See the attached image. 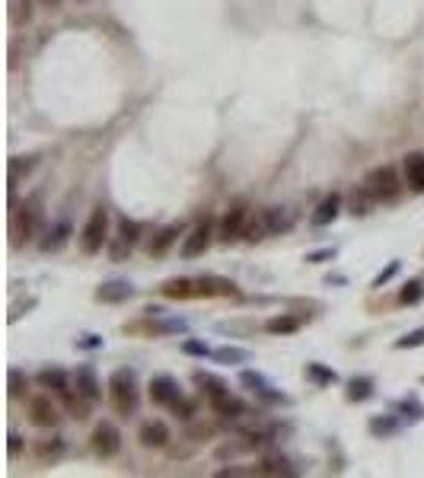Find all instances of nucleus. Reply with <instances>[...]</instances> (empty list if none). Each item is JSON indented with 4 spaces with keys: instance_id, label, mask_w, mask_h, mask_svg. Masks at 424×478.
Instances as JSON below:
<instances>
[{
    "instance_id": "5",
    "label": "nucleus",
    "mask_w": 424,
    "mask_h": 478,
    "mask_svg": "<svg viewBox=\"0 0 424 478\" xmlns=\"http://www.w3.org/2000/svg\"><path fill=\"white\" fill-rule=\"evenodd\" d=\"M214 236H217L214 220H211V217H205V220H201V224H198L195 230L185 236V242H182V259H198V255H205V249L211 246Z\"/></svg>"
},
{
    "instance_id": "7",
    "label": "nucleus",
    "mask_w": 424,
    "mask_h": 478,
    "mask_svg": "<svg viewBox=\"0 0 424 478\" xmlns=\"http://www.w3.org/2000/svg\"><path fill=\"white\" fill-rule=\"evenodd\" d=\"M246 224H249V210L246 208H230L227 214L220 217L217 239L220 242H236V239H242V233H246Z\"/></svg>"
},
{
    "instance_id": "15",
    "label": "nucleus",
    "mask_w": 424,
    "mask_h": 478,
    "mask_svg": "<svg viewBox=\"0 0 424 478\" xmlns=\"http://www.w3.org/2000/svg\"><path fill=\"white\" fill-rule=\"evenodd\" d=\"M141 443H144V447H166L169 427L163 424V421H144V424H141Z\"/></svg>"
},
{
    "instance_id": "31",
    "label": "nucleus",
    "mask_w": 424,
    "mask_h": 478,
    "mask_svg": "<svg viewBox=\"0 0 424 478\" xmlns=\"http://www.w3.org/2000/svg\"><path fill=\"white\" fill-rule=\"evenodd\" d=\"M399 300H402V303H409V307L421 303V300H424V284H421V281H409V284L402 287Z\"/></svg>"
},
{
    "instance_id": "8",
    "label": "nucleus",
    "mask_w": 424,
    "mask_h": 478,
    "mask_svg": "<svg viewBox=\"0 0 424 478\" xmlns=\"http://www.w3.org/2000/svg\"><path fill=\"white\" fill-rule=\"evenodd\" d=\"M182 399V392H179V383L173 380L169 373H157L150 380V402L153 405H163V408H173L175 402Z\"/></svg>"
},
{
    "instance_id": "6",
    "label": "nucleus",
    "mask_w": 424,
    "mask_h": 478,
    "mask_svg": "<svg viewBox=\"0 0 424 478\" xmlns=\"http://www.w3.org/2000/svg\"><path fill=\"white\" fill-rule=\"evenodd\" d=\"M93 449H96L102 459H112L121 449V431L112 421H99L96 431H93Z\"/></svg>"
},
{
    "instance_id": "14",
    "label": "nucleus",
    "mask_w": 424,
    "mask_h": 478,
    "mask_svg": "<svg viewBox=\"0 0 424 478\" xmlns=\"http://www.w3.org/2000/svg\"><path fill=\"white\" fill-rule=\"evenodd\" d=\"M134 297V284L131 281H106V284L96 291L99 303H125V300Z\"/></svg>"
},
{
    "instance_id": "34",
    "label": "nucleus",
    "mask_w": 424,
    "mask_h": 478,
    "mask_svg": "<svg viewBox=\"0 0 424 478\" xmlns=\"http://www.w3.org/2000/svg\"><path fill=\"white\" fill-rule=\"evenodd\" d=\"M367 201H373V194L361 185V192L351 194V214H354V217L361 214V217H363V214H367Z\"/></svg>"
},
{
    "instance_id": "38",
    "label": "nucleus",
    "mask_w": 424,
    "mask_h": 478,
    "mask_svg": "<svg viewBox=\"0 0 424 478\" xmlns=\"http://www.w3.org/2000/svg\"><path fill=\"white\" fill-rule=\"evenodd\" d=\"M68 224H58V226H54V230H52V236L54 239H45V249H61V246H64V242H68Z\"/></svg>"
},
{
    "instance_id": "23",
    "label": "nucleus",
    "mask_w": 424,
    "mask_h": 478,
    "mask_svg": "<svg viewBox=\"0 0 424 478\" xmlns=\"http://www.w3.org/2000/svg\"><path fill=\"white\" fill-rule=\"evenodd\" d=\"M262 214H265V224H268V236L288 233L290 226H294V220L284 214V208H268V210H262Z\"/></svg>"
},
{
    "instance_id": "18",
    "label": "nucleus",
    "mask_w": 424,
    "mask_h": 478,
    "mask_svg": "<svg viewBox=\"0 0 424 478\" xmlns=\"http://www.w3.org/2000/svg\"><path fill=\"white\" fill-rule=\"evenodd\" d=\"M402 169H405V182H409L415 192H424V153H409L405 163H402Z\"/></svg>"
},
{
    "instance_id": "26",
    "label": "nucleus",
    "mask_w": 424,
    "mask_h": 478,
    "mask_svg": "<svg viewBox=\"0 0 424 478\" xmlns=\"http://www.w3.org/2000/svg\"><path fill=\"white\" fill-rule=\"evenodd\" d=\"M370 396H373V380L354 376V380L348 383V402H367Z\"/></svg>"
},
{
    "instance_id": "16",
    "label": "nucleus",
    "mask_w": 424,
    "mask_h": 478,
    "mask_svg": "<svg viewBox=\"0 0 424 478\" xmlns=\"http://www.w3.org/2000/svg\"><path fill=\"white\" fill-rule=\"evenodd\" d=\"M338 210H341V194H326L322 201H319V208H316V214H313V226H326V224H332L335 217H338Z\"/></svg>"
},
{
    "instance_id": "9",
    "label": "nucleus",
    "mask_w": 424,
    "mask_h": 478,
    "mask_svg": "<svg viewBox=\"0 0 424 478\" xmlns=\"http://www.w3.org/2000/svg\"><path fill=\"white\" fill-rule=\"evenodd\" d=\"M137 236H141V224H137V220H128V217H121L118 220V236H115L109 255H112L115 262H121V259L131 252V246L137 242Z\"/></svg>"
},
{
    "instance_id": "21",
    "label": "nucleus",
    "mask_w": 424,
    "mask_h": 478,
    "mask_svg": "<svg viewBox=\"0 0 424 478\" xmlns=\"http://www.w3.org/2000/svg\"><path fill=\"white\" fill-rule=\"evenodd\" d=\"M211 408L217 411V415H223V418H240V415H246V402L236 396H230V392H223L220 399H214Z\"/></svg>"
},
{
    "instance_id": "39",
    "label": "nucleus",
    "mask_w": 424,
    "mask_h": 478,
    "mask_svg": "<svg viewBox=\"0 0 424 478\" xmlns=\"http://www.w3.org/2000/svg\"><path fill=\"white\" fill-rule=\"evenodd\" d=\"M399 268H402V262H389L386 268H383L377 277H373V287H383V284H389V281H393V277L399 275Z\"/></svg>"
},
{
    "instance_id": "25",
    "label": "nucleus",
    "mask_w": 424,
    "mask_h": 478,
    "mask_svg": "<svg viewBox=\"0 0 424 478\" xmlns=\"http://www.w3.org/2000/svg\"><path fill=\"white\" fill-rule=\"evenodd\" d=\"M306 380L316 386H332V383H338V373L329 370L326 364H306Z\"/></svg>"
},
{
    "instance_id": "44",
    "label": "nucleus",
    "mask_w": 424,
    "mask_h": 478,
    "mask_svg": "<svg viewBox=\"0 0 424 478\" xmlns=\"http://www.w3.org/2000/svg\"><path fill=\"white\" fill-rule=\"evenodd\" d=\"M173 411H175V415H179V418H191V415H195V405H191V402H189V399L182 396V399H179V402H175V405H173Z\"/></svg>"
},
{
    "instance_id": "41",
    "label": "nucleus",
    "mask_w": 424,
    "mask_h": 478,
    "mask_svg": "<svg viewBox=\"0 0 424 478\" xmlns=\"http://www.w3.org/2000/svg\"><path fill=\"white\" fill-rule=\"evenodd\" d=\"M64 453V440H54V443H38V456H42V459H48V456H61Z\"/></svg>"
},
{
    "instance_id": "33",
    "label": "nucleus",
    "mask_w": 424,
    "mask_h": 478,
    "mask_svg": "<svg viewBox=\"0 0 424 478\" xmlns=\"http://www.w3.org/2000/svg\"><path fill=\"white\" fill-rule=\"evenodd\" d=\"M29 7H32L29 0H13V10H10V20H13V26L29 23V16H32Z\"/></svg>"
},
{
    "instance_id": "13",
    "label": "nucleus",
    "mask_w": 424,
    "mask_h": 478,
    "mask_svg": "<svg viewBox=\"0 0 424 478\" xmlns=\"http://www.w3.org/2000/svg\"><path fill=\"white\" fill-rule=\"evenodd\" d=\"M242 386H249L256 396H262L265 402H288V396H281V392H274V386L265 380L262 373H252V370H242Z\"/></svg>"
},
{
    "instance_id": "12",
    "label": "nucleus",
    "mask_w": 424,
    "mask_h": 478,
    "mask_svg": "<svg viewBox=\"0 0 424 478\" xmlns=\"http://www.w3.org/2000/svg\"><path fill=\"white\" fill-rule=\"evenodd\" d=\"M29 415H32V424H38V427H54L58 424V408L52 405V399L48 396H36L29 402Z\"/></svg>"
},
{
    "instance_id": "43",
    "label": "nucleus",
    "mask_w": 424,
    "mask_h": 478,
    "mask_svg": "<svg viewBox=\"0 0 424 478\" xmlns=\"http://www.w3.org/2000/svg\"><path fill=\"white\" fill-rule=\"evenodd\" d=\"M153 329H157V332H185V319H166V322H157Z\"/></svg>"
},
{
    "instance_id": "42",
    "label": "nucleus",
    "mask_w": 424,
    "mask_h": 478,
    "mask_svg": "<svg viewBox=\"0 0 424 478\" xmlns=\"http://www.w3.org/2000/svg\"><path fill=\"white\" fill-rule=\"evenodd\" d=\"M77 348H80V351H96V348H102V338L99 335H80L77 338Z\"/></svg>"
},
{
    "instance_id": "27",
    "label": "nucleus",
    "mask_w": 424,
    "mask_h": 478,
    "mask_svg": "<svg viewBox=\"0 0 424 478\" xmlns=\"http://www.w3.org/2000/svg\"><path fill=\"white\" fill-rule=\"evenodd\" d=\"M265 329L272 335H294L300 329V319H294V316H274V319L265 322Z\"/></svg>"
},
{
    "instance_id": "30",
    "label": "nucleus",
    "mask_w": 424,
    "mask_h": 478,
    "mask_svg": "<svg viewBox=\"0 0 424 478\" xmlns=\"http://www.w3.org/2000/svg\"><path fill=\"white\" fill-rule=\"evenodd\" d=\"M399 431V421L395 418H370V433L373 437H393V433Z\"/></svg>"
},
{
    "instance_id": "32",
    "label": "nucleus",
    "mask_w": 424,
    "mask_h": 478,
    "mask_svg": "<svg viewBox=\"0 0 424 478\" xmlns=\"http://www.w3.org/2000/svg\"><path fill=\"white\" fill-rule=\"evenodd\" d=\"M32 166H36V157H16V160H10V185H16V182H19V176H23V172H29Z\"/></svg>"
},
{
    "instance_id": "45",
    "label": "nucleus",
    "mask_w": 424,
    "mask_h": 478,
    "mask_svg": "<svg viewBox=\"0 0 424 478\" xmlns=\"http://www.w3.org/2000/svg\"><path fill=\"white\" fill-rule=\"evenodd\" d=\"M326 259H335V249H322V252H313V255H306V262H326Z\"/></svg>"
},
{
    "instance_id": "22",
    "label": "nucleus",
    "mask_w": 424,
    "mask_h": 478,
    "mask_svg": "<svg viewBox=\"0 0 424 478\" xmlns=\"http://www.w3.org/2000/svg\"><path fill=\"white\" fill-rule=\"evenodd\" d=\"M195 383L201 386V392L207 396V402H214V399H220L223 392H230L227 383L217 380V376H211V373H205V370H198V373H195Z\"/></svg>"
},
{
    "instance_id": "29",
    "label": "nucleus",
    "mask_w": 424,
    "mask_h": 478,
    "mask_svg": "<svg viewBox=\"0 0 424 478\" xmlns=\"http://www.w3.org/2000/svg\"><path fill=\"white\" fill-rule=\"evenodd\" d=\"M265 236H268L265 214H258L256 220H249V224H246V233H242V239H246V242H258V239H265Z\"/></svg>"
},
{
    "instance_id": "28",
    "label": "nucleus",
    "mask_w": 424,
    "mask_h": 478,
    "mask_svg": "<svg viewBox=\"0 0 424 478\" xmlns=\"http://www.w3.org/2000/svg\"><path fill=\"white\" fill-rule=\"evenodd\" d=\"M399 415H402L405 421H411V424H418V421L424 418V405L418 402V396H405V399L399 402Z\"/></svg>"
},
{
    "instance_id": "36",
    "label": "nucleus",
    "mask_w": 424,
    "mask_h": 478,
    "mask_svg": "<svg viewBox=\"0 0 424 478\" xmlns=\"http://www.w3.org/2000/svg\"><path fill=\"white\" fill-rule=\"evenodd\" d=\"M258 472H265V475H290V465H288V459H265V465Z\"/></svg>"
},
{
    "instance_id": "4",
    "label": "nucleus",
    "mask_w": 424,
    "mask_h": 478,
    "mask_svg": "<svg viewBox=\"0 0 424 478\" xmlns=\"http://www.w3.org/2000/svg\"><path fill=\"white\" fill-rule=\"evenodd\" d=\"M363 188L373 194V201H395L402 194V182L393 166H377V169H370L367 179H363Z\"/></svg>"
},
{
    "instance_id": "46",
    "label": "nucleus",
    "mask_w": 424,
    "mask_h": 478,
    "mask_svg": "<svg viewBox=\"0 0 424 478\" xmlns=\"http://www.w3.org/2000/svg\"><path fill=\"white\" fill-rule=\"evenodd\" d=\"M7 440H10V456H19V449H23V440H19L16 433H10Z\"/></svg>"
},
{
    "instance_id": "24",
    "label": "nucleus",
    "mask_w": 424,
    "mask_h": 478,
    "mask_svg": "<svg viewBox=\"0 0 424 478\" xmlns=\"http://www.w3.org/2000/svg\"><path fill=\"white\" fill-rule=\"evenodd\" d=\"M211 357L217 360V364L236 367V364H246V360H249V351H246V348H233V344H227V348H217Z\"/></svg>"
},
{
    "instance_id": "11",
    "label": "nucleus",
    "mask_w": 424,
    "mask_h": 478,
    "mask_svg": "<svg viewBox=\"0 0 424 478\" xmlns=\"http://www.w3.org/2000/svg\"><path fill=\"white\" fill-rule=\"evenodd\" d=\"M38 386L48 389V392H54V396H61L64 402L74 396V389H70V376L64 373V370H58V367H48V370H42V373H38Z\"/></svg>"
},
{
    "instance_id": "1",
    "label": "nucleus",
    "mask_w": 424,
    "mask_h": 478,
    "mask_svg": "<svg viewBox=\"0 0 424 478\" xmlns=\"http://www.w3.org/2000/svg\"><path fill=\"white\" fill-rule=\"evenodd\" d=\"M109 399H112V408L125 418L137 415V405H141V389H137V376L128 367H118L112 376H109Z\"/></svg>"
},
{
    "instance_id": "40",
    "label": "nucleus",
    "mask_w": 424,
    "mask_h": 478,
    "mask_svg": "<svg viewBox=\"0 0 424 478\" xmlns=\"http://www.w3.org/2000/svg\"><path fill=\"white\" fill-rule=\"evenodd\" d=\"M26 386H29V383H26V380H23V373H19V370L13 367V370H10V396L19 399V396L26 392Z\"/></svg>"
},
{
    "instance_id": "17",
    "label": "nucleus",
    "mask_w": 424,
    "mask_h": 478,
    "mask_svg": "<svg viewBox=\"0 0 424 478\" xmlns=\"http://www.w3.org/2000/svg\"><path fill=\"white\" fill-rule=\"evenodd\" d=\"M159 293L169 300H189L198 293V281H189V277H173V281H166V284L159 287Z\"/></svg>"
},
{
    "instance_id": "19",
    "label": "nucleus",
    "mask_w": 424,
    "mask_h": 478,
    "mask_svg": "<svg viewBox=\"0 0 424 478\" xmlns=\"http://www.w3.org/2000/svg\"><path fill=\"white\" fill-rule=\"evenodd\" d=\"M198 293L201 297H230L233 293L236 297V287L230 281H223V277H201L198 281Z\"/></svg>"
},
{
    "instance_id": "3",
    "label": "nucleus",
    "mask_w": 424,
    "mask_h": 478,
    "mask_svg": "<svg viewBox=\"0 0 424 478\" xmlns=\"http://www.w3.org/2000/svg\"><path fill=\"white\" fill-rule=\"evenodd\" d=\"M106 242H109V210L102 208V204H96L84 226V233H80V249H84V255H96V252H102Z\"/></svg>"
},
{
    "instance_id": "35",
    "label": "nucleus",
    "mask_w": 424,
    "mask_h": 478,
    "mask_svg": "<svg viewBox=\"0 0 424 478\" xmlns=\"http://www.w3.org/2000/svg\"><path fill=\"white\" fill-rule=\"evenodd\" d=\"M421 344H424V325L421 329H415V332H409V335H402L399 341H395V348L405 351V348H421Z\"/></svg>"
},
{
    "instance_id": "10",
    "label": "nucleus",
    "mask_w": 424,
    "mask_h": 478,
    "mask_svg": "<svg viewBox=\"0 0 424 478\" xmlns=\"http://www.w3.org/2000/svg\"><path fill=\"white\" fill-rule=\"evenodd\" d=\"M74 383H77V392L84 399H90L93 405L102 399V386H99V376H96V367L93 364H80L74 373Z\"/></svg>"
},
{
    "instance_id": "20",
    "label": "nucleus",
    "mask_w": 424,
    "mask_h": 478,
    "mask_svg": "<svg viewBox=\"0 0 424 478\" xmlns=\"http://www.w3.org/2000/svg\"><path fill=\"white\" fill-rule=\"evenodd\" d=\"M179 236H182V226H179V224L163 226V230H159V236L150 242V249H147V252L157 255V259H159V255H166V252H169V246H173V242H175Z\"/></svg>"
},
{
    "instance_id": "37",
    "label": "nucleus",
    "mask_w": 424,
    "mask_h": 478,
    "mask_svg": "<svg viewBox=\"0 0 424 478\" xmlns=\"http://www.w3.org/2000/svg\"><path fill=\"white\" fill-rule=\"evenodd\" d=\"M182 351L191 354V357H211V354H214L205 341H195V338H189V341H182Z\"/></svg>"
},
{
    "instance_id": "2",
    "label": "nucleus",
    "mask_w": 424,
    "mask_h": 478,
    "mask_svg": "<svg viewBox=\"0 0 424 478\" xmlns=\"http://www.w3.org/2000/svg\"><path fill=\"white\" fill-rule=\"evenodd\" d=\"M42 230V194H32V198H26L23 208H16L13 214H10V242H13V249L19 246V242H29L36 233Z\"/></svg>"
}]
</instances>
